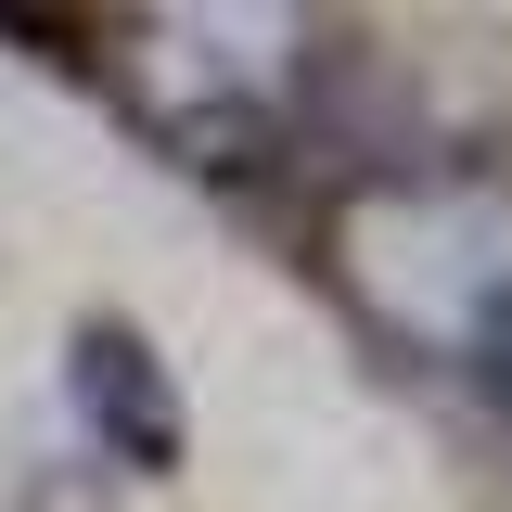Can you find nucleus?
Wrapping results in <instances>:
<instances>
[{
    "mask_svg": "<svg viewBox=\"0 0 512 512\" xmlns=\"http://www.w3.org/2000/svg\"><path fill=\"white\" fill-rule=\"evenodd\" d=\"M333 282L397 346L474 359V333L512 295V192L474 167H384L333 205Z\"/></svg>",
    "mask_w": 512,
    "mask_h": 512,
    "instance_id": "1",
    "label": "nucleus"
},
{
    "mask_svg": "<svg viewBox=\"0 0 512 512\" xmlns=\"http://www.w3.org/2000/svg\"><path fill=\"white\" fill-rule=\"evenodd\" d=\"M116 39L141 52L128 64V103H141V128L180 167L244 180L308 116V26L295 13H128Z\"/></svg>",
    "mask_w": 512,
    "mask_h": 512,
    "instance_id": "2",
    "label": "nucleus"
},
{
    "mask_svg": "<svg viewBox=\"0 0 512 512\" xmlns=\"http://www.w3.org/2000/svg\"><path fill=\"white\" fill-rule=\"evenodd\" d=\"M64 397H77V423L103 436V461H116L128 487H167L180 474V448H192V423H180V384H167V359H154V333L141 320H77L64 333Z\"/></svg>",
    "mask_w": 512,
    "mask_h": 512,
    "instance_id": "3",
    "label": "nucleus"
},
{
    "mask_svg": "<svg viewBox=\"0 0 512 512\" xmlns=\"http://www.w3.org/2000/svg\"><path fill=\"white\" fill-rule=\"evenodd\" d=\"M474 372H487V397H512V295H500V320L474 333Z\"/></svg>",
    "mask_w": 512,
    "mask_h": 512,
    "instance_id": "4",
    "label": "nucleus"
}]
</instances>
